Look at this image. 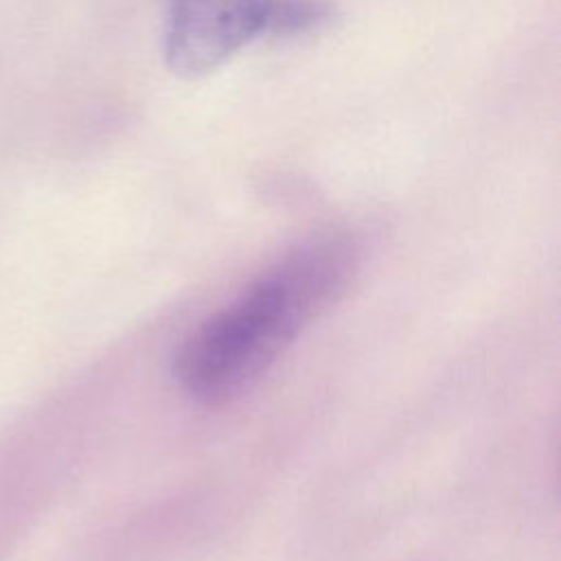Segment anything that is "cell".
Returning <instances> with one entry per match:
<instances>
[{
	"label": "cell",
	"mask_w": 561,
	"mask_h": 561,
	"mask_svg": "<svg viewBox=\"0 0 561 561\" xmlns=\"http://www.w3.org/2000/svg\"><path fill=\"white\" fill-rule=\"evenodd\" d=\"M348 272V252L337 245H313L287 256L180 344V386L202 401H226L245 390L305 322L342 291Z\"/></svg>",
	"instance_id": "1"
},
{
	"label": "cell",
	"mask_w": 561,
	"mask_h": 561,
	"mask_svg": "<svg viewBox=\"0 0 561 561\" xmlns=\"http://www.w3.org/2000/svg\"><path fill=\"white\" fill-rule=\"evenodd\" d=\"M335 18L329 0H270L261 35L300 37L327 28Z\"/></svg>",
	"instance_id": "3"
},
{
	"label": "cell",
	"mask_w": 561,
	"mask_h": 561,
	"mask_svg": "<svg viewBox=\"0 0 561 561\" xmlns=\"http://www.w3.org/2000/svg\"><path fill=\"white\" fill-rule=\"evenodd\" d=\"M270 0H173L167 31V66L186 79L204 77L261 35Z\"/></svg>",
	"instance_id": "2"
}]
</instances>
